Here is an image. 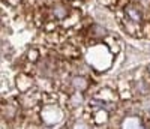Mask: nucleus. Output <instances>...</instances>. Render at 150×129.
Instances as JSON below:
<instances>
[{
  "instance_id": "1",
  "label": "nucleus",
  "mask_w": 150,
  "mask_h": 129,
  "mask_svg": "<svg viewBox=\"0 0 150 129\" xmlns=\"http://www.w3.org/2000/svg\"><path fill=\"white\" fill-rule=\"evenodd\" d=\"M125 12H126L128 17H129L134 23H140V21H141V11L137 8V6H134V5L125 6Z\"/></svg>"
},
{
  "instance_id": "3",
  "label": "nucleus",
  "mask_w": 150,
  "mask_h": 129,
  "mask_svg": "<svg viewBox=\"0 0 150 129\" xmlns=\"http://www.w3.org/2000/svg\"><path fill=\"white\" fill-rule=\"evenodd\" d=\"M63 54H65L66 57H69V59H75L80 53H78V50L75 48L74 45H69V44H68V45L63 47Z\"/></svg>"
},
{
  "instance_id": "2",
  "label": "nucleus",
  "mask_w": 150,
  "mask_h": 129,
  "mask_svg": "<svg viewBox=\"0 0 150 129\" xmlns=\"http://www.w3.org/2000/svg\"><path fill=\"white\" fill-rule=\"evenodd\" d=\"M53 15H54V18H57V20L66 18V15H68V8L63 6V5L54 6V8H53Z\"/></svg>"
},
{
  "instance_id": "4",
  "label": "nucleus",
  "mask_w": 150,
  "mask_h": 129,
  "mask_svg": "<svg viewBox=\"0 0 150 129\" xmlns=\"http://www.w3.org/2000/svg\"><path fill=\"white\" fill-rule=\"evenodd\" d=\"M27 56H29V60H30V62H36V60H38V56H39V53H38L36 50H30Z\"/></svg>"
}]
</instances>
